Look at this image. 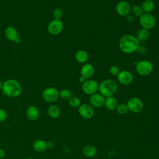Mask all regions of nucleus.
Returning <instances> with one entry per match:
<instances>
[{
  "mask_svg": "<svg viewBox=\"0 0 159 159\" xmlns=\"http://www.w3.org/2000/svg\"><path fill=\"white\" fill-rule=\"evenodd\" d=\"M82 152L85 157L91 158L96 155L97 150L94 146L92 145H87L83 148Z\"/></svg>",
  "mask_w": 159,
  "mask_h": 159,
  "instance_id": "19",
  "label": "nucleus"
},
{
  "mask_svg": "<svg viewBox=\"0 0 159 159\" xmlns=\"http://www.w3.org/2000/svg\"><path fill=\"white\" fill-rule=\"evenodd\" d=\"M131 11L132 14L136 16V17H140V16H142V14L143 13V10L141 7L139 5H135L132 8H131Z\"/></svg>",
  "mask_w": 159,
  "mask_h": 159,
  "instance_id": "27",
  "label": "nucleus"
},
{
  "mask_svg": "<svg viewBox=\"0 0 159 159\" xmlns=\"http://www.w3.org/2000/svg\"><path fill=\"white\" fill-rule=\"evenodd\" d=\"M4 34L6 37L11 42H16L17 39L19 38L18 32L17 30L12 26H9L6 27L4 31Z\"/></svg>",
  "mask_w": 159,
  "mask_h": 159,
  "instance_id": "17",
  "label": "nucleus"
},
{
  "mask_svg": "<svg viewBox=\"0 0 159 159\" xmlns=\"http://www.w3.org/2000/svg\"><path fill=\"white\" fill-rule=\"evenodd\" d=\"M118 84L112 79H106L99 84V93L107 98L113 96L117 91Z\"/></svg>",
  "mask_w": 159,
  "mask_h": 159,
  "instance_id": "3",
  "label": "nucleus"
},
{
  "mask_svg": "<svg viewBox=\"0 0 159 159\" xmlns=\"http://www.w3.org/2000/svg\"><path fill=\"white\" fill-rule=\"evenodd\" d=\"M94 73V68L92 64L89 63H85L82 66L80 73L81 76L84 77L86 80L91 79Z\"/></svg>",
  "mask_w": 159,
  "mask_h": 159,
  "instance_id": "14",
  "label": "nucleus"
},
{
  "mask_svg": "<svg viewBox=\"0 0 159 159\" xmlns=\"http://www.w3.org/2000/svg\"><path fill=\"white\" fill-rule=\"evenodd\" d=\"M99 89L98 83L92 79L86 80L82 84V90L84 93L88 95H92L96 93Z\"/></svg>",
  "mask_w": 159,
  "mask_h": 159,
  "instance_id": "8",
  "label": "nucleus"
},
{
  "mask_svg": "<svg viewBox=\"0 0 159 159\" xmlns=\"http://www.w3.org/2000/svg\"><path fill=\"white\" fill-rule=\"evenodd\" d=\"M125 19H126V20L128 22H132L134 20V17L132 15L129 14L128 15H127L125 16Z\"/></svg>",
  "mask_w": 159,
  "mask_h": 159,
  "instance_id": "31",
  "label": "nucleus"
},
{
  "mask_svg": "<svg viewBox=\"0 0 159 159\" xmlns=\"http://www.w3.org/2000/svg\"><path fill=\"white\" fill-rule=\"evenodd\" d=\"M118 105V102L117 99L113 96L107 97L105 98L104 106L109 111H114L116 109Z\"/></svg>",
  "mask_w": 159,
  "mask_h": 159,
  "instance_id": "18",
  "label": "nucleus"
},
{
  "mask_svg": "<svg viewBox=\"0 0 159 159\" xmlns=\"http://www.w3.org/2000/svg\"><path fill=\"white\" fill-rule=\"evenodd\" d=\"M60 107L55 104H52L51 106H50L48 107L47 109V113L48 115L53 119H56L57 117H58L60 115Z\"/></svg>",
  "mask_w": 159,
  "mask_h": 159,
  "instance_id": "23",
  "label": "nucleus"
},
{
  "mask_svg": "<svg viewBox=\"0 0 159 159\" xmlns=\"http://www.w3.org/2000/svg\"><path fill=\"white\" fill-rule=\"evenodd\" d=\"M86 80L84 78V77H83L82 76H80L79 78H78V81L80 83H83L85 81H86Z\"/></svg>",
  "mask_w": 159,
  "mask_h": 159,
  "instance_id": "33",
  "label": "nucleus"
},
{
  "mask_svg": "<svg viewBox=\"0 0 159 159\" xmlns=\"http://www.w3.org/2000/svg\"><path fill=\"white\" fill-rule=\"evenodd\" d=\"M3 93L10 98H17L22 92V87L19 82L14 79H9L3 83L2 88Z\"/></svg>",
  "mask_w": 159,
  "mask_h": 159,
  "instance_id": "2",
  "label": "nucleus"
},
{
  "mask_svg": "<svg viewBox=\"0 0 159 159\" xmlns=\"http://www.w3.org/2000/svg\"><path fill=\"white\" fill-rule=\"evenodd\" d=\"M116 11L119 15L125 17L127 15L130 14L131 11V7L127 1H120L116 4Z\"/></svg>",
  "mask_w": 159,
  "mask_h": 159,
  "instance_id": "12",
  "label": "nucleus"
},
{
  "mask_svg": "<svg viewBox=\"0 0 159 159\" xmlns=\"http://www.w3.org/2000/svg\"><path fill=\"white\" fill-rule=\"evenodd\" d=\"M126 104L129 111L134 113H139L143 110V108L142 101L137 97H132L130 98Z\"/></svg>",
  "mask_w": 159,
  "mask_h": 159,
  "instance_id": "7",
  "label": "nucleus"
},
{
  "mask_svg": "<svg viewBox=\"0 0 159 159\" xmlns=\"http://www.w3.org/2000/svg\"><path fill=\"white\" fill-rule=\"evenodd\" d=\"M1 142H0V148H1Z\"/></svg>",
  "mask_w": 159,
  "mask_h": 159,
  "instance_id": "37",
  "label": "nucleus"
},
{
  "mask_svg": "<svg viewBox=\"0 0 159 159\" xmlns=\"http://www.w3.org/2000/svg\"><path fill=\"white\" fill-rule=\"evenodd\" d=\"M117 81L123 85H129L131 84L134 80L133 75L127 70L120 71L117 76Z\"/></svg>",
  "mask_w": 159,
  "mask_h": 159,
  "instance_id": "11",
  "label": "nucleus"
},
{
  "mask_svg": "<svg viewBox=\"0 0 159 159\" xmlns=\"http://www.w3.org/2000/svg\"><path fill=\"white\" fill-rule=\"evenodd\" d=\"M78 113L83 118L89 119L94 115V111L93 107L88 104H82L78 107Z\"/></svg>",
  "mask_w": 159,
  "mask_h": 159,
  "instance_id": "10",
  "label": "nucleus"
},
{
  "mask_svg": "<svg viewBox=\"0 0 159 159\" xmlns=\"http://www.w3.org/2000/svg\"><path fill=\"white\" fill-rule=\"evenodd\" d=\"M135 70L139 75L145 76L152 73L153 70V65L150 61L143 60L137 63Z\"/></svg>",
  "mask_w": 159,
  "mask_h": 159,
  "instance_id": "4",
  "label": "nucleus"
},
{
  "mask_svg": "<svg viewBox=\"0 0 159 159\" xmlns=\"http://www.w3.org/2000/svg\"><path fill=\"white\" fill-rule=\"evenodd\" d=\"M141 7L143 13H151L155 9L154 1L152 0H145L142 2Z\"/></svg>",
  "mask_w": 159,
  "mask_h": 159,
  "instance_id": "21",
  "label": "nucleus"
},
{
  "mask_svg": "<svg viewBox=\"0 0 159 159\" xmlns=\"http://www.w3.org/2000/svg\"><path fill=\"white\" fill-rule=\"evenodd\" d=\"M76 60L80 63H85L88 60V54L84 50H78L75 53Z\"/></svg>",
  "mask_w": 159,
  "mask_h": 159,
  "instance_id": "22",
  "label": "nucleus"
},
{
  "mask_svg": "<svg viewBox=\"0 0 159 159\" xmlns=\"http://www.w3.org/2000/svg\"><path fill=\"white\" fill-rule=\"evenodd\" d=\"M119 72H120V70L117 66L113 65V66H111L109 68V73L111 75L113 76H117Z\"/></svg>",
  "mask_w": 159,
  "mask_h": 159,
  "instance_id": "29",
  "label": "nucleus"
},
{
  "mask_svg": "<svg viewBox=\"0 0 159 159\" xmlns=\"http://www.w3.org/2000/svg\"><path fill=\"white\" fill-rule=\"evenodd\" d=\"M119 47L122 52L125 53H133L139 50L140 42L137 37L130 34L122 36L119 42Z\"/></svg>",
  "mask_w": 159,
  "mask_h": 159,
  "instance_id": "1",
  "label": "nucleus"
},
{
  "mask_svg": "<svg viewBox=\"0 0 159 159\" xmlns=\"http://www.w3.org/2000/svg\"><path fill=\"white\" fill-rule=\"evenodd\" d=\"M7 114L6 111L3 109L0 108V122H2L5 121L7 119Z\"/></svg>",
  "mask_w": 159,
  "mask_h": 159,
  "instance_id": "30",
  "label": "nucleus"
},
{
  "mask_svg": "<svg viewBox=\"0 0 159 159\" xmlns=\"http://www.w3.org/2000/svg\"><path fill=\"white\" fill-rule=\"evenodd\" d=\"M53 16L54 17V19H58L61 20L62 16H63V11L60 8H57L53 11Z\"/></svg>",
  "mask_w": 159,
  "mask_h": 159,
  "instance_id": "28",
  "label": "nucleus"
},
{
  "mask_svg": "<svg viewBox=\"0 0 159 159\" xmlns=\"http://www.w3.org/2000/svg\"><path fill=\"white\" fill-rule=\"evenodd\" d=\"M68 102H69L70 106L72 107H74V108L78 107L81 104L80 99L76 96H72L68 100Z\"/></svg>",
  "mask_w": 159,
  "mask_h": 159,
  "instance_id": "26",
  "label": "nucleus"
},
{
  "mask_svg": "<svg viewBox=\"0 0 159 159\" xmlns=\"http://www.w3.org/2000/svg\"><path fill=\"white\" fill-rule=\"evenodd\" d=\"M25 159H34V158H31V157H28V158H26Z\"/></svg>",
  "mask_w": 159,
  "mask_h": 159,
  "instance_id": "35",
  "label": "nucleus"
},
{
  "mask_svg": "<svg viewBox=\"0 0 159 159\" xmlns=\"http://www.w3.org/2000/svg\"><path fill=\"white\" fill-rule=\"evenodd\" d=\"M63 29V23L61 20L53 19L47 26L48 32L52 35H57L61 32Z\"/></svg>",
  "mask_w": 159,
  "mask_h": 159,
  "instance_id": "9",
  "label": "nucleus"
},
{
  "mask_svg": "<svg viewBox=\"0 0 159 159\" xmlns=\"http://www.w3.org/2000/svg\"><path fill=\"white\" fill-rule=\"evenodd\" d=\"M6 155V152L4 149L0 148V159L3 158Z\"/></svg>",
  "mask_w": 159,
  "mask_h": 159,
  "instance_id": "32",
  "label": "nucleus"
},
{
  "mask_svg": "<svg viewBox=\"0 0 159 159\" xmlns=\"http://www.w3.org/2000/svg\"><path fill=\"white\" fill-rule=\"evenodd\" d=\"M59 97L63 100H69L72 97V93L68 89H63L59 91Z\"/></svg>",
  "mask_w": 159,
  "mask_h": 159,
  "instance_id": "24",
  "label": "nucleus"
},
{
  "mask_svg": "<svg viewBox=\"0 0 159 159\" xmlns=\"http://www.w3.org/2000/svg\"><path fill=\"white\" fill-rule=\"evenodd\" d=\"M152 1H157V0H152Z\"/></svg>",
  "mask_w": 159,
  "mask_h": 159,
  "instance_id": "36",
  "label": "nucleus"
},
{
  "mask_svg": "<svg viewBox=\"0 0 159 159\" xmlns=\"http://www.w3.org/2000/svg\"><path fill=\"white\" fill-rule=\"evenodd\" d=\"M32 147L35 152L41 153L47 150L48 144L47 142L43 139H37L33 143Z\"/></svg>",
  "mask_w": 159,
  "mask_h": 159,
  "instance_id": "16",
  "label": "nucleus"
},
{
  "mask_svg": "<svg viewBox=\"0 0 159 159\" xmlns=\"http://www.w3.org/2000/svg\"><path fill=\"white\" fill-rule=\"evenodd\" d=\"M139 24L142 28L150 30L155 25L156 19L151 13H143L139 17Z\"/></svg>",
  "mask_w": 159,
  "mask_h": 159,
  "instance_id": "5",
  "label": "nucleus"
},
{
  "mask_svg": "<svg viewBox=\"0 0 159 159\" xmlns=\"http://www.w3.org/2000/svg\"><path fill=\"white\" fill-rule=\"evenodd\" d=\"M149 30L143 29V28H140L137 33V39L139 41V42H145V41L147 40V39L149 37Z\"/></svg>",
  "mask_w": 159,
  "mask_h": 159,
  "instance_id": "20",
  "label": "nucleus"
},
{
  "mask_svg": "<svg viewBox=\"0 0 159 159\" xmlns=\"http://www.w3.org/2000/svg\"><path fill=\"white\" fill-rule=\"evenodd\" d=\"M105 97H104L100 93H94L91 95L89 98V102L92 107L96 108H100L104 106Z\"/></svg>",
  "mask_w": 159,
  "mask_h": 159,
  "instance_id": "13",
  "label": "nucleus"
},
{
  "mask_svg": "<svg viewBox=\"0 0 159 159\" xmlns=\"http://www.w3.org/2000/svg\"><path fill=\"white\" fill-rule=\"evenodd\" d=\"M2 86H3V83H2V81H1V80L0 79V90L2 89Z\"/></svg>",
  "mask_w": 159,
  "mask_h": 159,
  "instance_id": "34",
  "label": "nucleus"
},
{
  "mask_svg": "<svg viewBox=\"0 0 159 159\" xmlns=\"http://www.w3.org/2000/svg\"><path fill=\"white\" fill-rule=\"evenodd\" d=\"M26 116L28 119L31 121L37 120L40 116L39 108L34 105L29 106L26 110Z\"/></svg>",
  "mask_w": 159,
  "mask_h": 159,
  "instance_id": "15",
  "label": "nucleus"
},
{
  "mask_svg": "<svg viewBox=\"0 0 159 159\" xmlns=\"http://www.w3.org/2000/svg\"><path fill=\"white\" fill-rule=\"evenodd\" d=\"M59 98V91L53 87H48L42 92L43 99L48 103L56 102Z\"/></svg>",
  "mask_w": 159,
  "mask_h": 159,
  "instance_id": "6",
  "label": "nucleus"
},
{
  "mask_svg": "<svg viewBox=\"0 0 159 159\" xmlns=\"http://www.w3.org/2000/svg\"><path fill=\"white\" fill-rule=\"evenodd\" d=\"M116 111L117 112L120 114V115H124L125 114H127L129 111L127 106L126 104L125 103H120L118 104L117 107H116Z\"/></svg>",
  "mask_w": 159,
  "mask_h": 159,
  "instance_id": "25",
  "label": "nucleus"
}]
</instances>
